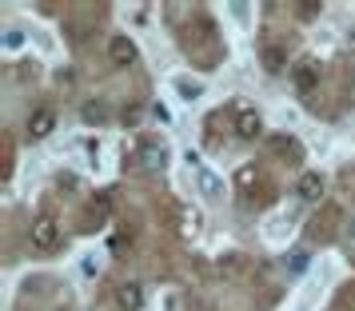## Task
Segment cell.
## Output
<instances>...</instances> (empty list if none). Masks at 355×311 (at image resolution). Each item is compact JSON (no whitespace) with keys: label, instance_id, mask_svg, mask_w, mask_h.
<instances>
[{"label":"cell","instance_id":"1","mask_svg":"<svg viewBox=\"0 0 355 311\" xmlns=\"http://www.w3.org/2000/svg\"><path fill=\"white\" fill-rule=\"evenodd\" d=\"M28 236H33V247H36V251H52V247L60 244V224H56V215L40 212V215L33 220Z\"/></svg>","mask_w":355,"mask_h":311},{"label":"cell","instance_id":"2","mask_svg":"<svg viewBox=\"0 0 355 311\" xmlns=\"http://www.w3.org/2000/svg\"><path fill=\"white\" fill-rule=\"evenodd\" d=\"M136 56H140V52L132 44V36H112V40H108V60H112L116 68H132Z\"/></svg>","mask_w":355,"mask_h":311},{"label":"cell","instance_id":"3","mask_svg":"<svg viewBox=\"0 0 355 311\" xmlns=\"http://www.w3.org/2000/svg\"><path fill=\"white\" fill-rule=\"evenodd\" d=\"M236 136H243V140L263 136V120H259L256 108H240V112H236Z\"/></svg>","mask_w":355,"mask_h":311},{"label":"cell","instance_id":"4","mask_svg":"<svg viewBox=\"0 0 355 311\" xmlns=\"http://www.w3.org/2000/svg\"><path fill=\"white\" fill-rule=\"evenodd\" d=\"M168 164V148L160 144V140H144L140 144V168H148V172H156V168Z\"/></svg>","mask_w":355,"mask_h":311},{"label":"cell","instance_id":"5","mask_svg":"<svg viewBox=\"0 0 355 311\" xmlns=\"http://www.w3.org/2000/svg\"><path fill=\"white\" fill-rule=\"evenodd\" d=\"M116 308L140 311L144 308V287H140V283H120V287H116Z\"/></svg>","mask_w":355,"mask_h":311},{"label":"cell","instance_id":"6","mask_svg":"<svg viewBox=\"0 0 355 311\" xmlns=\"http://www.w3.org/2000/svg\"><path fill=\"white\" fill-rule=\"evenodd\" d=\"M295 196L307 199V204H315V199L323 196V176L320 172H304V176L295 180Z\"/></svg>","mask_w":355,"mask_h":311},{"label":"cell","instance_id":"7","mask_svg":"<svg viewBox=\"0 0 355 311\" xmlns=\"http://www.w3.org/2000/svg\"><path fill=\"white\" fill-rule=\"evenodd\" d=\"M291 80H295L300 92H311V88L320 84V68H315V60H300V64L291 68Z\"/></svg>","mask_w":355,"mask_h":311},{"label":"cell","instance_id":"8","mask_svg":"<svg viewBox=\"0 0 355 311\" xmlns=\"http://www.w3.org/2000/svg\"><path fill=\"white\" fill-rule=\"evenodd\" d=\"M52 128H56V116H52L49 108H36V112L28 116V136H33V140H44Z\"/></svg>","mask_w":355,"mask_h":311},{"label":"cell","instance_id":"9","mask_svg":"<svg viewBox=\"0 0 355 311\" xmlns=\"http://www.w3.org/2000/svg\"><path fill=\"white\" fill-rule=\"evenodd\" d=\"M336 220H339V212H336V208H327V212H323V224H320V220L311 224V236H315V240H331V236H336V228H331Z\"/></svg>","mask_w":355,"mask_h":311},{"label":"cell","instance_id":"10","mask_svg":"<svg viewBox=\"0 0 355 311\" xmlns=\"http://www.w3.org/2000/svg\"><path fill=\"white\" fill-rule=\"evenodd\" d=\"M263 68H268V72H284V68H288V52L268 44V48H263Z\"/></svg>","mask_w":355,"mask_h":311},{"label":"cell","instance_id":"11","mask_svg":"<svg viewBox=\"0 0 355 311\" xmlns=\"http://www.w3.org/2000/svg\"><path fill=\"white\" fill-rule=\"evenodd\" d=\"M272 148L279 152V156H291V160H300V156H304V148H300V140H295V136H275Z\"/></svg>","mask_w":355,"mask_h":311},{"label":"cell","instance_id":"12","mask_svg":"<svg viewBox=\"0 0 355 311\" xmlns=\"http://www.w3.org/2000/svg\"><path fill=\"white\" fill-rule=\"evenodd\" d=\"M176 215H180V231H184V236H196V231H200V212H192V208H176Z\"/></svg>","mask_w":355,"mask_h":311},{"label":"cell","instance_id":"13","mask_svg":"<svg viewBox=\"0 0 355 311\" xmlns=\"http://www.w3.org/2000/svg\"><path fill=\"white\" fill-rule=\"evenodd\" d=\"M176 92H180L184 100H200V96H204V84H200V80H188V76H180V80H176Z\"/></svg>","mask_w":355,"mask_h":311},{"label":"cell","instance_id":"14","mask_svg":"<svg viewBox=\"0 0 355 311\" xmlns=\"http://www.w3.org/2000/svg\"><path fill=\"white\" fill-rule=\"evenodd\" d=\"M200 188H204V196H208V199H220V196H224V184L216 180L211 172H200Z\"/></svg>","mask_w":355,"mask_h":311},{"label":"cell","instance_id":"15","mask_svg":"<svg viewBox=\"0 0 355 311\" xmlns=\"http://www.w3.org/2000/svg\"><path fill=\"white\" fill-rule=\"evenodd\" d=\"M84 120H88V124H104V120H108V108H104V104H84Z\"/></svg>","mask_w":355,"mask_h":311},{"label":"cell","instance_id":"16","mask_svg":"<svg viewBox=\"0 0 355 311\" xmlns=\"http://www.w3.org/2000/svg\"><path fill=\"white\" fill-rule=\"evenodd\" d=\"M288 267H291V272H304V267H307V251H291Z\"/></svg>","mask_w":355,"mask_h":311},{"label":"cell","instance_id":"17","mask_svg":"<svg viewBox=\"0 0 355 311\" xmlns=\"http://www.w3.org/2000/svg\"><path fill=\"white\" fill-rule=\"evenodd\" d=\"M240 184L243 188H252V184H256V168H240Z\"/></svg>","mask_w":355,"mask_h":311},{"label":"cell","instance_id":"18","mask_svg":"<svg viewBox=\"0 0 355 311\" xmlns=\"http://www.w3.org/2000/svg\"><path fill=\"white\" fill-rule=\"evenodd\" d=\"M140 116H144L140 108H124V124H140Z\"/></svg>","mask_w":355,"mask_h":311},{"label":"cell","instance_id":"19","mask_svg":"<svg viewBox=\"0 0 355 311\" xmlns=\"http://www.w3.org/2000/svg\"><path fill=\"white\" fill-rule=\"evenodd\" d=\"M4 44H8V48H20V44H24V36H20V33H8V36H4Z\"/></svg>","mask_w":355,"mask_h":311},{"label":"cell","instance_id":"20","mask_svg":"<svg viewBox=\"0 0 355 311\" xmlns=\"http://www.w3.org/2000/svg\"><path fill=\"white\" fill-rule=\"evenodd\" d=\"M352 231H355V228H352Z\"/></svg>","mask_w":355,"mask_h":311}]
</instances>
